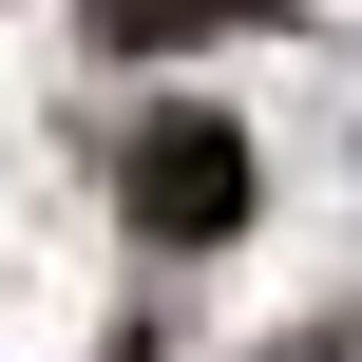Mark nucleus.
<instances>
[{
    "mask_svg": "<svg viewBox=\"0 0 362 362\" xmlns=\"http://www.w3.org/2000/svg\"><path fill=\"white\" fill-rule=\"evenodd\" d=\"M248 191H267V172H248V134H229V115H153V134H134V172H115L134 248H229V229H248Z\"/></svg>",
    "mask_w": 362,
    "mask_h": 362,
    "instance_id": "nucleus-1",
    "label": "nucleus"
},
{
    "mask_svg": "<svg viewBox=\"0 0 362 362\" xmlns=\"http://www.w3.org/2000/svg\"><path fill=\"white\" fill-rule=\"evenodd\" d=\"M229 19H248V0H95L115 57H191V38H229Z\"/></svg>",
    "mask_w": 362,
    "mask_h": 362,
    "instance_id": "nucleus-2",
    "label": "nucleus"
}]
</instances>
